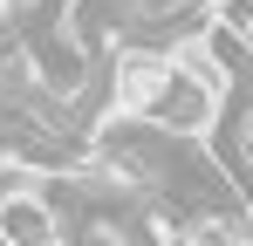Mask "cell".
I'll use <instances>...</instances> for the list:
<instances>
[{
    "label": "cell",
    "mask_w": 253,
    "mask_h": 246,
    "mask_svg": "<svg viewBox=\"0 0 253 246\" xmlns=\"http://www.w3.org/2000/svg\"><path fill=\"white\" fill-rule=\"evenodd\" d=\"M0 246H69V226L48 212L35 185H14L0 199Z\"/></svg>",
    "instance_id": "1"
},
{
    "label": "cell",
    "mask_w": 253,
    "mask_h": 246,
    "mask_svg": "<svg viewBox=\"0 0 253 246\" xmlns=\"http://www.w3.org/2000/svg\"><path fill=\"white\" fill-rule=\"evenodd\" d=\"M185 246H247V212H199V219H185Z\"/></svg>",
    "instance_id": "2"
},
{
    "label": "cell",
    "mask_w": 253,
    "mask_h": 246,
    "mask_svg": "<svg viewBox=\"0 0 253 246\" xmlns=\"http://www.w3.org/2000/svg\"><path fill=\"white\" fill-rule=\"evenodd\" d=\"M35 7H42V0H0V14H7V21H28Z\"/></svg>",
    "instance_id": "3"
}]
</instances>
